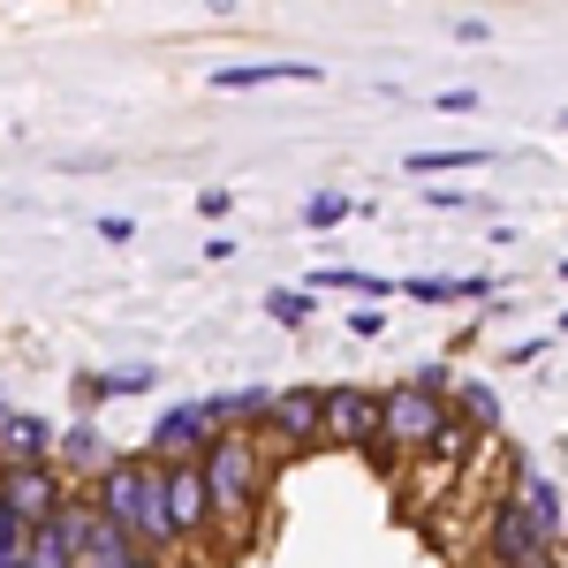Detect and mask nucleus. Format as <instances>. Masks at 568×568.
Returning <instances> with one entry per match:
<instances>
[{
    "label": "nucleus",
    "instance_id": "f257e3e1",
    "mask_svg": "<svg viewBox=\"0 0 568 568\" xmlns=\"http://www.w3.org/2000/svg\"><path fill=\"white\" fill-rule=\"evenodd\" d=\"M84 500L99 508V516H106V524L130 530L144 554H160V561H168V554L182 546L175 524H168V493H160V463H152V455H122V463H114L106 478L91 485Z\"/></svg>",
    "mask_w": 568,
    "mask_h": 568
},
{
    "label": "nucleus",
    "instance_id": "f03ea898",
    "mask_svg": "<svg viewBox=\"0 0 568 568\" xmlns=\"http://www.w3.org/2000/svg\"><path fill=\"white\" fill-rule=\"evenodd\" d=\"M197 470H205V493H213V530L220 524H251L258 516V500H265V455H258V439H243V433H213V447L197 455Z\"/></svg>",
    "mask_w": 568,
    "mask_h": 568
},
{
    "label": "nucleus",
    "instance_id": "7ed1b4c3",
    "mask_svg": "<svg viewBox=\"0 0 568 568\" xmlns=\"http://www.w3.org/2000/svg\"><path fill=\"white\" fill-rule=\"evenodd\" d=\"M447 417H455V402H433L417 379H402V387L379 394V447H372V455H379V463H394V455H425Z\"/></svg>",
    "mask_w": 568,
    "mask_h": 568
},
{
    "label": "nucleus",
    "instance_id": "20e7f679",
    "mask_svg": "<svg viewBox=\"0 0 568 568\" xmlns=\"http://www.w3.org/2000/svg\"><path fill=\"white\" fill-rule=\"evenodd\" d=\"M485 568H554V538L530 524L508 493L485 508Z\"/></svg>",
    "mask_w": 568,
    "mask_h": 568
},
{
    "label": "nucleus",
    "instance_id": "39448f33",
    "mask_svg": "<svg viewBox=\"0 0 568 568\" xmlns=\"http://www.w3.org/2000/svg\"><path fill=\"white\" fill-rule=\"evenodd\" d=\"M61 530H69V546H77V568H122L130 554H144L122 524H106V516L91 508L84 493H69V500H61Z\"/></svg>",
    "mask_w": 568,
    "mask_h": 568
},
{
    "label": "nucleus",
    "instance_id": "423d86ee",
    "mask_svg": "<svg viewBox=\"0 0 568 568\" xmlns=\"http://www.w3.org/2000/svg\"><path fill=\"white\" fill-rule=\"evenodd\" d=\"M61 500H69V478H61L53 463H8V470H0V508H8L23 530L53 524Z\"/></svg>",
    "mask_w": 568,
    "mask_h": 568
},
{
    "label": "nucleus",
    "instance_id": "0eeeda50",
    "mask_svg": "<svg viewBox=\"0 0 568 568\" xmlns=\"http://www.w3.org/2000/svg\"><path fill=\"white\" fill-rule=\"evenodd\" d=\"M114 463H122V447L106 439V425H99V417H69V425H61V439H53V470L69 478V493H91V485L106 478Z\"/></svg>",
    "mask_w": 568,
    "mask_h": 568
},
{
    "label": "nucleus",
    "instance_id": "6e6552de",
    "mask_svg": "<svg viewBox=\"0 0 568 568\" xmlns=\"http://www.w3.org/2000/svg\"><path fill=\"white\" fill-rule=\"evenodd\" d=\"M318 447H379V394L318 387Z\"/></svg>",
    "mask_w": 568,
    "mask_h": 568
},
{
    "label": "nucleus",
    "instance_id": "1a4fd4ad",
    "mask_svg": "<svg viewBox=\"0 0 568 568\" xmlns=\"http://www.w3.org/2000/svg\"><path fill=\"white\" fill-rule=\"evenodd\" d=\"M205 447H213L205 402H168V409L152 417V433H144V455H152V463H197Z\"/></svg>",
    "mask_w": 568,
    "mask_h": 568
},
{
    "label": "nucleus",
    "instance_id": "9d476101",
    "mask_svg": "<svg viewBox=\"0 0 568 568\" xmlns=\"http://www.w3.org/2000/svg\"><path fill=\"white\" fill-rule=\"evenodd\" d=\"M508 500H516V508H524L546 538H561V530H568V493H561V478H554L546 463H530V455H516V463H508Z\"/></svg>",
    "mask_w": 568,
    "mask_h": 568
},
{
    "label": "nucleus",
    "instance_id": "9b49d317",
    "mask_svg": "<svg viewBox=\"0 0 568 568\" xmlns=\"http://www.w3.org/2000/svg\"><path fill=\"white\" fill-rule=\"evenodd\" d=\"M53 439H61L53 417L8 402V409H0V470H8V463H53Z\"/></svg>",
    "mask_w": 568,
    "mask_h": 568
},
{
    "label": "nucleus",
    "instance_id": "f8f14e48",
    "mask_svg": "<svg viewBox=\"0 0 568 568\" xmlns=\"http://www.w3.org/2000/svg\"><path fill=\"white\" fill-rule=\"evenodd\" d=\"M258 433L281 447H318V387H273V409Z\"/></svg>",
    "mask_w": 568,
    "mask_h": 568
},
{
    "label": "nucleus",
    "instance_id": "ddd939ff",
    "mask_svg": "<svg viewBox=\"0 0 568 568\" xmlns=\"http://www.w3.org/2000/svg\"><path fill=\"white\" fill-rule=\"evenodd\" d=\"M402 296H409V304H493L500 281H493V273H409Z\"/></svg>",
    "mask_w": 568,
    "mask_h": 568
},
{
    "label": "nucleus",
    "instance_id": "4468645a",
    "mask_svg": "<svg viewBox=\"0 0 568 568\" xmlns=\"http://www.w3.org/2000/svg\"><path fill=\"white\" fill-rule=\"evenodd\" d=\"M258 84H326L318 61H235L213 69V91H258Z\"/></svg>",
    "mask_w": 568,
    "mask_h": 568
},
{
    "label": "nucleus",
    "instance_id": "2eb2a0df",
    "mask_svg": "<svg viewBox=\"0 0 568 568\" xmlns=\"http://www.w3.org/2000/svg\"><path fill=\"white\" fill-rule=\"evenodd\" d=\"M160 387V364H122V372H77V402H84V417L99 402H122V394H152Z\"/></svg>",
    "mask_w": 568,
    "mask_h": 568
},
{
    "label": "nucleus",
    "instance_id": "dca6fc26",
    "mask_svg": "<svg viewBox=\"0 0 568 568\" xmlns=\"http://www.w3.org/2000/svg\"><path fill=\"white\" fill-rule=\"evenodd\" d=\"M304 288H311V296H318V288H342V296H356V304H387V296H402V281L364 273V265H318Z\"/></svg>",
    "mask_w": 568,
    "mask_h": 568
},
{
    "label": "nucleus",
    "instance_id": "f3484780",
    "mask_svg": "<svg viewBox=\"0 0 568 568\" xmlns=\"http://www.w3.org/2000/svg\"><path fill=\"white\" fill-rule=\"evenodd\" d=\"M500 152H485V144H439V152H409L402 168L425 182V175H470V168H493Z\"/></svg>",
    "mask_w": 568,
    "mask_h": 568
},
{
    "label": "nucleus",
    "instance_id": "a211bd4d",
    "mask_svg": "<svg viewBox=\"0 0 568 568\" xmlns=\"http://www.w3.org/2000/svg\"><path fill=\"white\" fill-rule=\"evenodd\" d=\"M455 417H463V425H470L478 439H493L500 425H508V409H500L493 379H463V387H455Z\"/></svg>",
    "mask_w": 568,
    "mask_h": 568
},
{
    "label": "nucleus",
    "instance_id": "6ab92c4d",
    "mask_svg": "<svg viewBox=\"0 0 568 568\" xmlns=\"http://www.w3.org/2000/svg\"><path fill=\"white\" fill-rule=\"evenodd\" d=\"M311 311H318V296L311 288H296V281H281V288H265V318L281 326V334H304Z\"/></svg>",
    "mask_w": 568,
    "mask_h": 568
},
{
    "label": "nucleus",
    "instance_id": "aec40b11",
    "mask_svg": "<svg viewBox=\"0 0 568 568\" xmlns=\"http://www.w3.org/2000/svg\"><path fill=\"white\" fill-rule=\"evenodd\" d=\"M364 213V197H349V190H311L304 197V227L311 235H326V227H342V220Z\"/></svg>",
    "mask_w": 568,
    "mask_h": 568
},
{
    "label": "nucleus",
    "instance_id": "412c9836",
    "mask_svg": "<svg viewBox=\"0 0 568 568\" xmlns=\"http://www.w3.org/2000/svg\"><path fill=\"white\" fill-rule=\"evenodd\" d=\"M31 568H77V546H69V530H61V516L31 530Z\"/></svg>",
    "mask_w": 568,
    "mask_h": 568
},
{
    "label": "nucleus",
    "instance_id": "4be33fe9",
    "mask_svg": "<svg viewBox=\"0 0 568 568\" xmlns=\"http://www.w3.org/2000/svg\"><path fill=\"white\" fill-rule=\"evenodd\" d=\"M0 568H31V530L0 508Z\"/></svg>",
    "mask_w": 568,
    "mask_h": 568
},
{
    "label": "nucleus",
    "instance_id": "5701e85b",
    "mask_svg": "<svg viewBox=\"0 0 568 568\" xmlns=\"http://www.w3.org/2000/svg\"><path fill=\"white\" fill-rule=\"evenodd\" d=\"M425 205H433V213H485L478 190H425Z\"/></svg>",
    "mask_w": 568,
    "mask_h": 568
},
{
    "label": "nucleus",
    "instance_id": "b1692460",
    "mask_svg": "<svg viewBox=\"0 0 568 568\" xmlns=\"http://www.w3.org/2000/svg\"><path fill=\"white\" fill-rule=\"evenodd\" d=\"M349 334H356V342H379V334H387V311L356 304V311H349Z\"/></svg>",
    "mask_w": 568,
    "mask_h": 568
},
{
    "label": "nucleus",
    "instance_id": "393cba45",
    "mask_svg": "<svg viewBox=\"0 0 568 568\" xmlns=\"http://www.w3.org/2000/svg\"><path fill=\"white\" fill-rule=\"evenodd\" d=\"M91 227H99L106 243H136V220H130V213H99Z\"/></svg>",
    "mask_w": 568,
    "mask_h": 568
},
{
    "label": "nucleus",
    "instance_id": "a878e982",
    "mask_svg": "<svg viewBox=\"0 0 568 568\" xmlns=\"http://www.w3.org/2000/svg\"><path fill=\"white\" fill-rule=\"evenodd\" d=\"M433 106H439V114H478V91H470V84H455V91H439Z\"/></svg>",
    "mask_w": 568,
    "mask_h": 568
},
{
    "label": "nucleus",
    "instance_id": "bb28decb",
    "mask_svg": "<svg viewBox=\"0 0 568 568\" xmlns=\"http://www.w3.org/2000/svg\"><path fill=\"white\" fill-rule=\"evenodd\" d=\"M197 213H205V220H227V213H235V190H197Z\"/></svg>",
    "mask_w": 568,
    "mask_h": 568
},
{
    "label": "nucleus",
    "instance_id": "cd10ccee",
    "mask_svg": "<svg viewBox=\"0 0 568 568\" xmlns=\"http://www.w3.org/2000/svg\"><path fill=\"white\" fill-rule=\"evenodd\" d=\"M122 568H168V561H160V554H130Z\"/></svg>",
    "mask_w": 568,
    "mask_h": 568
},
{
    "label": "nucleus",
    "instance_id": "c85d7f7f",
    "mask_svg": "<svg viewBox=\"0 0 568 568\" xmlns=\"http://www.w3.org/2000/svg\"><path fill=\"white\" fill-rule=\"evenodd\" d=\"M0 409H8V387H0Z\"/></svg>",
    "mask_w": 568,
    "mask_h": 568
},
{
    "label": "nucleus",
    "instance_id": "c756f323",
    "mask_svg": "<svg viewBox=\"0 0 568 568\" xmlns=\"http://www.w3.org/2000/svg\"><path fill=\"white\" fill-rule=\"evenodd\" d=\"M561 130H568V106H561Z\"/></svg>",
    "mask_w": 568,
    "mask_h": 568
},
{
    "label": "nucleus",
    "instance_id": "7c9ffc66",
    "mask_svg": "<svg viewBox=\"0 0 568 568\" xmlns=\"http://www.w3.org/2000/svg\"><path fill=\"white\" fill-rule=\"evenodd\" d=\"M561 281H568V258H561Z\"/></svg>",
    "mask_w": 568,
    "mask_h": 568
}]
</instances>
